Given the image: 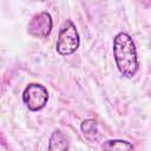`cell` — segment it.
Listing matches in <instances>:
<instances>
[{
  "instance_id": "1",
  "label": "cell",
  "mask_w": 151,
  "mask_h": 151,
  "mask_svg": "<svg viewBox=\"0 0 151 151\" xmlns=\"http://www.w3.org/2000/svg\"><path fill=\"white\" fill-rule=\"evenodd\" d=\"M113 57L119 72L125 78H132L138 72L139 65L134 42L130 34L118 33L113 39Z\"/></svg>"
},
{
  "instance_id": "2",
  "label": "cell",
  "mask_w": 151,
  "mask_h": 151,
  "mask_svg": "<svg viewBox=\"0 0 151 151\" xmlns=\"http://www.w3.org/2000/svg\"><path fill=\"white\" fill-rule=\"evenodd\" d=\"M80 44L79 34L76 28V25L71 20H66L59 31L58 40H57V52L61 55H70L74 53Z\"/></svg>"
},
{
  "instance_id": "3",
  "label": "cell",
  "mask_w": 151,
  "mask_h": 151,
  "mask_svg": "<svg viewBox=\"0 0 151 151\" xmlns=\"http://www.w3.org/2000/svg\"><path fill=\"white\" fill-rule=\"evenodd\" d=\"M48 100V92L46 87L38 83L28 84L22 92V101L31 111H39L44 109Z\"/></svg>"
},
{
  "instance_id": "4",
  "label": "cell",
  "mask_w": 151,
  "mask_h": 151,
  "mask_svg": "<svg viewBox=\"0 0 151 151\" xmlns=\"http://www.w3.org/2000/svg\"><path fill=\"white\" fill-rule=\"evenodd\" d=\"M53 21L48 12H39L34 14L28 24L27 32L35 38H47L52 31Z\"/></svg>"
},
{
  "instance_id": "5",
  "label": "cell",
  "mask_w": 151,
  "mask_h": 151,
  "mask_svg": "<svg viewBox=\"0 0 151 151\" xmlns=\"http://www.w3.org/2000/svg\"><path fill=\"white\" fill-rule=\"evenodd\" d=\"M47 151H68V139L60 130L52 132L48 140Z\"/></svg>"
},
{
  "instance_id": "6",
  "label": "cell",
  "mask_w": 151,
  "mask_h": 151,
  "mask_svg": "<svg viewBox=\"0 0 151 151\" xmlns=\"http://www.w3.org/2000/svg\"><path fill=\"white\" fill-rule=\"evenodd\" d=\"M103 151H133L132 143L123 139H109L103 144Z\"/></svg>"
},
{
  "instance_id": "7",
  "label": "cell",
  "mask_w": 151,
  "mask_h": 151,
  "mask_svg": "<svg viewBox=\"0 0 151 151\" xmlns=\"http://www.w3.org/2000/svg\"><path fill=\"white\" fill-rule=\"evenodd\" d=\"M80 130H81L84 137L87 140H90V142H93V140L98 139V137H99V131H98L97 122L94 119L83 120L81 124H80Z\"/></svg>"
}]
</instances>
